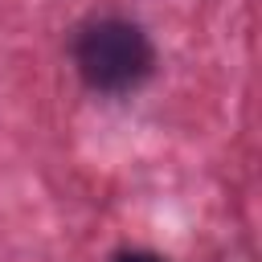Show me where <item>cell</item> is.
<instances>
[{
    "label": "cell",
    "mask_w": 262,
    "mask_h": 262,
    "mask_svg": "<svg viewBox=\"0 0 262 262\" xmlns=\"http://www.w3.org/2000/svg\"><path fill=\"white\" fill-rule=\"evenodd\" d=\"M74 66L86 78V86L106 90V94H123V90H135L151 74V41L143 37L139 25L119 20V16H102L78 33Z\"/></svg>",
    "instance_id": "obj_1"
},
{
    "label": "cell",
    "mask_w": 262,
    "mask_h": 262,
    "mask_svg": "<svg viewBox=\"0 0 262 262\" xmlns=\"http://www.w3.org/2000/svg\"><path fill=\"white\" fill-rule=\"evenodd\" d=\"M111 262H164L160 254H147V250H123V254H115Z\"/></svg>",
    "instance_id": "obj_2"
}]
</instances>
